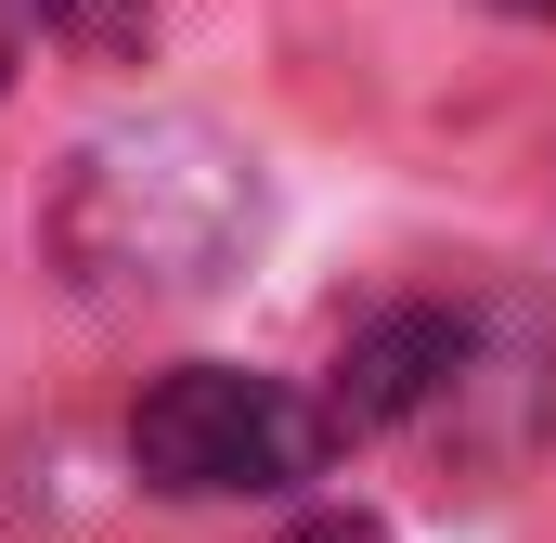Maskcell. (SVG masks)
<instances>
[{
	"label": "cell",
	"instance_id": "6da1fadb",
	"mask_svg": "<svg viewBox=\"0 0 556 543\" xmlns=\"http://www.w3.org/2000/svg\"><path fill=\"white\" fill-rule=\"evenodd\" d=\"M260 247V155L207 117L104 130L52 194V260L91 298H207Z\"/></svg>",
	"mask_w": 556,
	"mask_h": 543
},
{
	"label": "cell",
	"instance_id": "7a4b0ae2",
	"mask_svg": "<svg viewBox=\"0 0 556 543\" xmlns=\"http://www.w3.org/2000/svg\"><path fill=\"white\" fill-rule=\"evenodd\" d=\"M350 440L324 389H285V376H247V363H168L130 402V466L168 492V505H233V492H298L324 479Z\"/></svg>",
	"mask_w": 556,
	"mask_h": 543
},
{
	"label": "cell",
	"instance_id": "3957f363",
	"mask_svg": "<svg viewBox=\"0 0 556 543\" xmlns=\"http://www.w3.org/2000/svg\"><path fill=\"white\" fill-rule=\"evenodd\" d=\"M466 363H479V337L453 324V311H376L350 350H337V376H324V414H337V440H389V427H415V414L466 402Z\"/></svg>",
	"mask_w": 556,
	"mask_h": 543
},
{
	"label": "cell",
	"instance_id": "277c9868",
	"mask_svg": "<svg viewBox=\"0 0 556 543\" xmlns=\"http://www.w3.org/2000/svg\"><path fill=\"white\" fill-rule=\"evenodd\" d=\"M13 26L52 39V52H78V65H142L155 0H13Z\"/></svg>",
	"mask_w": 556,
	"mask_h": 543
},
{
	"label": "cell",
	"instance_id": "5b68a950",
	"mask_svg": "<svg viewBox=\"0 0 556 543\" xmlns=\"http://www.w3.org/2000/svg\"><path fill=\"white\" fill-rule=\"evenodd\" d=\"M285 543H389V531H376V518H298Z\"/></svg>",
	"mask_w": 556,
	"mask_h": 543
},
{
	"label": "cell",
	"instance_id": "8992f818",
	"mask_svg": "<svg viewBox=\"0 0 556 543\" xmlns=\"http://www.w3.org/2000/svg\"><path fill=\"white\" fill-rule=\"evenodd\" d=\"M13 65H26V26H13V0H0V91H13Z\"/></svg>",
	"mask_w": 556,
	"mask_h": 543
},
{
	"label": "cell",
	"instance_id": "52a82bcc",
	"mask_svg": "<svg viewBox=\"0 0 556 543\" xmlns=\"http://www.w3.org/2000/svg\"><path fill=\"white\" fill-rule=\"evenodd\" d=\"M518 13H556V0H518Z\"/></svg>",
	"mask_w": 556,
	"mask_h": 543
}]
</instances>
